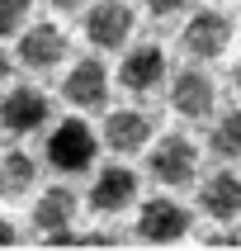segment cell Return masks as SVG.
<instances>
[{
	"label": "cell",
	"instance_id": "cell-1",
	"mask_svg": "<svg viewBox=\"0 0 241 251\" xmlns=\"http://www.w3.org/2000/svg\"><path fill=\"white\" fill-rule=\"evenodd\" d=\"M99 128H90L81 114H66V119H52V128L43 133V166L62 176V180H76V176H90L99 166Z\"/></svg>",
	"mask_w": 241,
	"mask_h": 251
},
{
	"label": "cell",
	"instance_id": "cell-2",
	"mask_svg": "<svg viewBox=\"0 0 241 251\" xmlns=\"http://www.w3.org/2000/svg\"><path fill=\"white\" fill-rule=\"evenodd\" d=\"M147 176L166 190H189L203 176V147L189 133H161L147 147Z\"/></svg>",
	"mask_w": 241,
	"mask_h": 251
},
{
	"label": "cell",
	"instance_id": "cell-3",
	"mask_svg": "<svg viewBox=\"0 0 241 251\" xmlns=\"http://www.w3.org/2000/svg\"><path fill=\"white\" fill-rule=\"evenodd\" d=\"M85 204L99 218H123V213H137L142 204V176L128 161H104V166L90 171V185H85Z\"/></svg>",
	"mask_w": 241,
	"mask_h": 251
},
{
	"label": "cell",
	"instance_id": "cell-4",
	"mask_svg": "<svg viewBox=\"0 0 241 251\" xmlns=\"http://www.w3.org/2000/svg\"><path fill=\"white\" fill-rule=\"evenodd\" d=\"M0 128L10 138H38L52 128V95L43 85H10L0 95Z\"/></svg>",
	"mask_w": 241,
	"mask_h": 251
},
{
	"label": "cell",
	"instance_id": "cell-5",
	"mask_svg": "<svg viewBox=\"0 0 241 251\" xmlns=\"http://www.w3.org/2000/svg\"><path fill=\"white\" fill-rule=\"evenodd\" d=\"M85 43L95 52H118V48H132V33H137V14L128 0H90L85 5Z\"/></svg>",
	"mask_w": 241,
	"mask_h": 251
},
{
	"label": "cell",
	"instance_id": "cell-6",
	"mask_svg": "<svg viewBox=\"0 0 241 251\" xmlns=\"http://www.w3.org/2000/svg\"><path fill=\"white\" fill-rule=\"evenodd\" d=\"M109 90H113V71L99 62L95 52L90 57H76L62 76V100H66L76 114H95V109H109Z\"/></svg>",
	"mask_w": 241,
	"mask_h": 251
},
{
	"label": "cell",
	"instance_id": "cell-7",
	"mask_svg": "<svg viewBox=\"0 0 241 251\" xmlns=\"http://www.w3.org/2000/svg\"><path fill=\"white\" fill-rule=\"evenodd\" d=\"M132 223H137V237H142V242L166 247V242H184V237H189L194 213L184 209L175 195H152V199H142V204H137Z\"/></svg>",
	"mask_w": 241,
	"mask_h": 251
},
{
	"label": "cell",
	"instance_id": "cell-8",
	"mask_svg": "<svg viewBox=\"0 0 241 251\" xmlns=\"http://www.w3.org/2000/svg\"><path fill=\"white\" fill-rule=\"evenodd\" d=\"M232 14L227 10H194L189 19H184V28H180V48H184V57L189 62H218V57L232 48Z\"/></svg>",
	"mask_w": 241,
	"mask_h": 251
},
{
	"label": "cell",
	"instance_id": "cell-9",
	"mask_svg": "<svg viewBox=\"0 0 241 251\" xmlns=\"http://www.w3.org/2000/svg\"><path fill=\"white\" fill-rule=\"evenodd\" d=\"M156 138H161V133H156V119L142 109V104H123V109H109V114H104V124H99V142H104L113 156L147 152Z\"/></svg>",
	"mask_w": 241,
	"mask_h": 251
},
{
	"label": "cell",
	"instance_id": "cell-10",
	"mask_svg": "<svg viewBox=\"0 0 241 251\" xmlns=\"http://www.w3.org/2000/svg\"><path fill=\"white\" fill-rule=\"evenodd\" d=\"M118 85H123L128 95H156L161 85H170L166 48H161V43H132V48H123Z\"/></svg>",
	"mask_w": 241,
	"mask_h": 251
},
{
	"label": "cell",
	"instance_id": "cell-11",
	"mask_svg": "<svg viewBox=\"0 0 241 251\" xmlns=\"http://www.w3.org/2000/svg\"><path fill=\"white\" fill-rule=\"evenodd\" d=\"M71 57V43H66V28L52 24V19H38L19 33V48H14V62L24 71H57L62 62Z\"/></svg>",
	"mask_w": 241,
	"mask_h": 251
},
{
	"label": "cell",
	"instance_id": "cell-12",
	"mask_svg": "<svg viewBox=\"0 0 241 251\" xmlns=\"http://www.w3.org/2000/svg\"><path fill=\"white\" fill-rule=\"evenodd\" d=\"M198 213L213 223H241V171L213 166L198 176Z\"/></svg>",
	"mask_w": 241,
	"mask_h": 251
},
{
	"label": "cell",
	"instance_id": "cell-13",
	"mask_svg": "<svg viewBox=\"0 0 241 251\" xmlns=\"http://www.w3.org/2000/svg\"><path fill=\"white\" fill-rule=\"evenodd\" d=\"M166 100H170V109L180 114V119H194L198 124V119H213V109H218V85H213L208 71H198L189 62V67H180L170 76Z\"/></svg>",
	"mask_w": 241,
	"mask_h": 251
},
{
	"label": "cell",
	"instance_id": "cell-14",
	"mask_svg": "<svg viewBox=\"0 0 241 251\" xmlns=\"http://www.w3.org/2000/svg\"><path fill=\"white\" fill-rule=\"evenodd\" d=\"M76 213H81V195H76L71 185H43L38 195L28 199V223H33L38 237H62V232H71Z\"/></svg>",
	"mask_w": 241,
	"mask_h": 251
},
{
	"label": "cell",
	"instance_id": "cell-15",
	"mask_svg": "<svg viewBox=\"0 0 241 251\" xmlns=\"http://www.w3.org/2000/svg\"><path fill=\"white\" fill-rule=\"evenodd\" d=\"M38 185V156L24 152V147H5L0 152V204H19V199H33Z\"/></svg>",
	"mask_w": 241,
	"mask_h": 251
},
{
	"label": "cell",
	"instance_id": "cell-16",
	"mask_svg": "<svg viewBox=\"0 0 241 251\" xmlns=\"http://www.w3.org/2000/svg\"><path fill=\"white\" fill-rule=\"evenodd\" d=\"M203 147L218 156V166H237V161H241V104H237V109H222L218 119H213Z\"/></svg>",
	"mask_w": 241,
	"mask_h": 251
},
{
	"label": "cell",
	"instance_id": "cell-17",
	"mask_svg": "<svg viewBox=\"0 0 241 251\" xmlns=\"http://www.w3.org/2000/svg\"><path fill=\"white\" fill-rule=\"evenodd\" d=\"M28 10H33V0H0V38L5 33H24Z\"/></svg>",
	"mask_w": 241,
	"mask_h": 251
},
{
	"label": "cell",
	"instance_id": "cell-18",
	"mask_svg": "<svg viewBox=\"0 0 241 251\" xmlns=\"http://www.w3.org/2000/svg\"><path fill=\"white\" fill-rule=\"evenodd\" d=\"M142 5H147L156 19H170V14H184L189 5H194V0H142Z\"/></svg>",
	"mask_w": 241,
	"mask_h": 251
},
{
	"label": "cell",
	"instance_id": "cell-19",
	"mask_svg": "<svg viewBox=\"0 0 241 251\" xmlns=\"http://www.w3.org/2000/svg\"><path fill=\"white\" fill-rule=\"evenodd\" d=\"M43 5H47V10H57V14H81L90 0H43Z\"/></svg>",
	"mask_w": 241,
	"mask_h": 251
},
{
	"label": "cell",
	"instance_id": "cell-20",
	"mask_svg": "<svg viewBox=\"0 0 241 251\" xmlns=\"http://www.w3.org/2000/svg\"><path fill=\"white\" fill-rule=\"evenodd\" d=\"M10 76H14V57L5 52V48H0V95L10 90Z\"/></svg>",
	"mask_w": 241,
	"mask_h": 251
},
{
	"label": "cell",
	"instance_id": "cell-21",
	"mask_svg": "<svg viewBox=\"0 0 241 251\" xmlns=\"http://www.w3.org/2000/svg\"><path fill=\"white\" fill-rule=\"evenodd\" d=\"M14 237H19V232H14V223H10V218H5V213H0V247H10Z\"/></svg>",
	"mask_w": 241,
	"mask_h": 251
},
{
	"label": "cell",
	"instance_id": "cell-22",
	"mask_svg": "<svg viewBox=\"0 0 241 251\" xmlns=\"http://www.w3.org/2000/svg\"><path fill=\"white\" fill-rule=\"evenodd\" d=\"M232 81H237V90H241V57H237V67H232Z\"/></svg>",
	"mask_w": 241,
	"mask_h": 251
}]
</instances>
